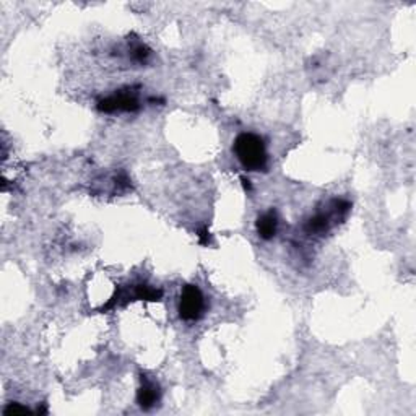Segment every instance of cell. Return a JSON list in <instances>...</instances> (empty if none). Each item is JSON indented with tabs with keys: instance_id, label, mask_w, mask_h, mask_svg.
<instances>
[{
	"instance_id": "6da1fadb",
	"label": "cell",
	"mask_w": 416,
	"mask_h": 416,
	"mask_svg": "<svg viewBox=\"0 0 416 416\" xmlns=\"http://www.w3.org/2000/svg\"><path fill=\"white\" fill-rule=\"evenodd\" d=\"M233 152L246 171H265L269 164V153L265 140L257 134L244 132L234 140Z\"/></svg>"
},
{
	"instance_id": "7a4b0ae2",
	"label": "cell",
	"mask_w": 416,
	"mask_h": 416,
	"mask_svg": "<svg viewBox=\"0 0 416 416\" xmlns=\"http://www.w3.org/2000/svg\"><path fill=\"white\" fill-rule=\"evenodd\" d=\"M207 309V301L202 289L197 285H186L179 298V317L184 322H195L203 316Z\"/></svg>"
},
{
	"instance_id": "3957f363",
	"label": "cell",
	"mask_w": 416,
	"mask_h": 416,
	"mask_svg": "<svg viewBox=\"0 0 416 416\" xmlns=\"http://www.w3.org/2000/svg\"><path fill=\"white\" fill-rule=\"evenodd\" d=\"M138 99L132 91H115L114 95L98 101V109L106 114L135 113V111H138Z\"/></svg>"
},
{
	"instance_id": "277c9868",
	"label": "cell",
	"mask_w": 416,
	"mask_h": 416,
	"mask_svg": "<svg viewBox=\"0 0 416 416\" xmlns=\"http://www.w3.org/2000/svg\"><path fill=\"white\" fill-rule=\"evenodd\" d=\"M142 385L137 392V403L140 408L143 410H152L153 406L158 405L159 399H161V390H159V385L157 382L150 379V377L142 374Z\"/></svg>"
},
{
	"instance_id": "5b68a950",
	"label": "cell",
	"mask_w": 416,
	"mask_h": 416,
	"mask_svg": "<svg viewBox=\"0 0 416 416\" xmlns=\"http://www.w3.org/2000/svg\"><path fill=\"white\" fill-rule=\"evenodd\" d=\"M255 230H257V234L260 238L269 241L275 238L278 230V218L277 214L273 210L265 211L264 215H260L257 218V223H255Z\"/></svg>"
},
{
	"instance_id": "8992f818",
	"label": "cell",
	"mask_w": 416,
	"mask_h": 416,
	"mask_svg": "<svg viewBox=\"0 0 416 416\" xmlns=\"http://www.w3.org/2000/svg\"><path fill=\"white\" fill-rule=\"evenodd\" d=\"M18 411H20V413H25V411H28V408H25V406H20L18 403H10L6 410H3V413L12 415V413H18Z\"/></svg>"
},
{
	"instance_id": "52a82bcc",
	"label": "cell",
	"mask_w": 416,
	"mask_h": 416,
	"mask_svg": "<svg viewBox=\"0 0 416 416\" xmlns=\"http://www.w3.org/2000/svg\"><path fill=\"white\" fill-rule=\"evenodd\" d=\"M198 238H200V244H203V246L208 244V230H207V228L203 230L202 233L198 234Z\"/></svg>"
}]
</instances>
